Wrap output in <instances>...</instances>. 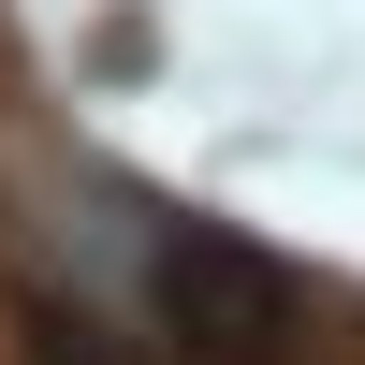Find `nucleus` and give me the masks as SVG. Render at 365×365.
Wrapping results in <instances>:
<instances>
[{"instance_id":"1","label":"nucleus","mask_w":365,"mask_h":365,"mask_svg":"<svg viewBox=\"0 0 365 365\" xmlns=\"http://www.w3.org/2000/svg\"><path fill=\"white\" fill-rule=\"evenodd\" d=\"M292 322H307V292H292L278 249H249L220 220L146 234V336L175 365H292Z\"/></svg>"}]
</instances>
